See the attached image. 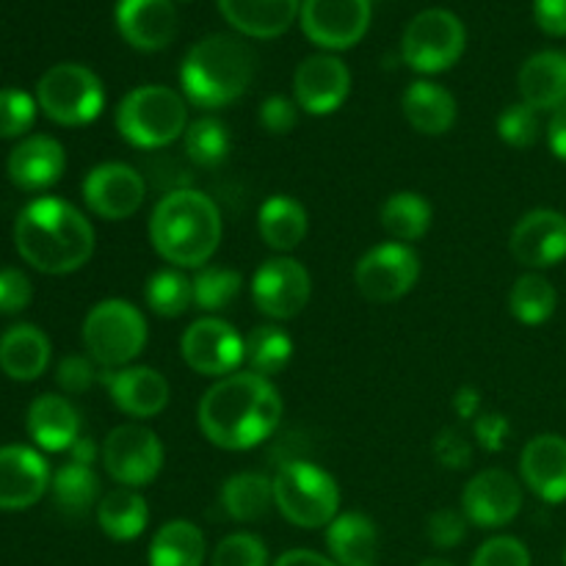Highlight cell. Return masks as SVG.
Here are the masks:
<instances>
[{
    "mask_svg": "<svg viewBox=\"0 0 566 566\" xmlns=\"http://www.w3.org/2000/svg\"><path fill=\"white\" fill-rule=\"evenodd\" d=\"M285 403L274 381L243 370L216 381L199 401V429L224 451H252L282 423Z\"/></svg>",
    "mask_w": 566,
    "mask_h": 566,
    "instance_id": "1",
    "label": "cell"
},
{
    "mask_svg": "<svg viewBox=\"0 0 566 566\" xmlns=\"http://www.w3.org/2000/svg\"><path fill=\"white\" fill-rule=\"evenodd\" d=\"M14 247L20 258L42 274H72L92 260L94 227L66 199L39 197L17 216Z\"/></svg>",
    "mask_w": 566,
    "mask_h": 566,
    "instance_id": "2",
    "label": "cell"
},
{
    "mask_svg": "<svg viewBox=\"0 0 566 566\" xmlns=\"http://www.w3.org/2000/svg\"><path fill=\"white\" fill-rule=\"evenodd\" d=\"M221 213L208 193L197 188H175L155 205L149 216L153 249L175 269H205L219 252Z\"/></svg>",
    "mask_w": 566,
    "mask_h": 566,
    "instance_id": "3",
    "label": "cell"
},
{
    "mask_svg": "<svg viewBox=\"0 0 566 566\" xmlns=\"http://www.w3.org/2000/svg\"><path fill=\"white\" fill-rule=\"evenodd\" d=\"M258 70L254 50L232 33L199 39L180 64L182 97L205 111L227 108L249 92Z\"/></svg>",
    "mask_w": 566,
    "mask_h": 566,
    "instance_id": "4",
    "label": "cell"
},
{
    "mask_svg": "<svg viewBox=\"0 0 566 566\" xmlns=\"http://www.w3.org/2000/svg\"><path fill=\"white\" fill-rule=\"evenodd\" d=\"M114 122L119 136L133 147H169L188 127V99L171 86L147 83L119 99Z\"/></svg>",
    "mask_w": 566,
    "mask_h": 566,
    "instance_id": "5",
    "label": "cell"
},
{
    "mask_svg": "<svg viewBox=\"0 0 566 566\" xmlns=\"http://www.w3.org/2000/svg\"><path fill=\"white\" fill-rule=\"evenodd\" d=\"M274 506L296 528H329L340 512V486L335 475L313 462L282 464L274 479Z\"/></svg>",
    "mask_w": 566,
    "mask_h": 566,
    "instance_id": "6",
    "label": "cell"
},
{
    "mask_svg": "<svg viewBox=\"0 0 566 566\" xmlns=\"http://www.w3.org/2000/svg\"><path fill=\"white\" fill-rule=\"evenodd\" d=\"M147 318L125 298L97 302L83 318V346L105 370L127 368L147 346Z\"/></svg>",
    "mask_w": 566,
    "mask_h": 566,
    "instance_id": "7",
    "label": "cell"
},
{
    "mask_svg": "<svg viewBox=\"0 0 566 566\" xmlns=\"http://www.w3.org/2000/svg\"><path fill=\"white\" fill-rule=\"evenodd\" d=\"M36 103L50 122L81 127L105 108L103 81L83 64H55L39 77Z\"/></svg>",
    "mask_w": 566,
    "mask_h": 566,
    "instance_id": "8",
    "label": "cell"
},
{
    "mask_svg": "<svg viewBox=\"0 0 566 566\" xmlns=\"http://www.w3.org/2000/svg\"><path fill=\"white\" fill-rule=\"evenodd\" d=\"M468 48L464 22L448 9H426L409 20L401 39V55L409 70L437 75L462 59Z\"/></svg>",
    "mask_w": 566,
    "mask_h": 566,
    "instance_id": "9",
    "label": "cell"
},
{
    "mask_svg": "<svg viewBox=\"0 0 566 566\" xmlns=\"http://www.w3.org/2000/svg\"><path fill=\"white\" fill-rule=\"evenodd\" d=\"M164 442L142 423H122L108 431L103 442V468L127 490H144L164 468Z\"/></svg>",
    "mask_w": 566,
    "mask_h": 566,
    "instance_id": "10",
    "label": "cell"
},
{
    "mask_svg": "<svg viewBox=\"0 0 566 566\" xmlns=\"http://www.w3.org/2000/svg\"><path fill=\"white\" fill-rule=\"evenodd\" d=\"M420 276V258L398 241L379 243L359 258L354 269L357 291L374 304H390L407 296Z\"/></svg>",
    "mask_w": 566,
    "mask_h": 566,
    "instance_id": "11",
    "label": "cell"
},
{
    "mask_svg": "<svg viewBox=\"0 0 566 566\" xmlns=\"http://www.w3.org/2000/svg\"><path fill=\"white\" fill-rule=\"evenodd\" d=\"M252 302L265 318L291 321L302 313L313 296V276L298 260L280 254L271 258L254 271L252 276Z\"/></svg>",
    "mask_w": 566,
    "mask_h": 566,
    "instance_id": "12",
    "label": "cell"
},
{
    "mask_svg": "<svg viewBox=\"0 0 566 566\" xmlns=\"http://www.w3.org/2000/svg\"><path fill=\"white\" fill-rule=\"evenodd\" d=\"M370 14V0H302L298 22L315 48L335 53L363 42Z\"/></svg>",
    "mask_w": 566,
    "mask_h": 566,
    "instance_id": "13",
    "label": "cell"
},
{
    "mask_svg": "<svg viewBox=\"0 0 566 566\" xmlns=\"http://www.w3.org/2000/svg\"><path fill=\"white\" fill-rule=\"evenodd\" d=\"M180 352L188 368L197 370L199 376L224 379L241 368L247 348L235 326L227 324L219 315H205L182 332Z\"/></svg>",
    "mask_w": 566,
    "mask_h": 566,
    "instance_id": "14",
    "label": "cell"
},
{
    "mask_svg": "<svg viewBox=\"0 0 566 566\" xmlns=\"http://www.w3.org/2000/svg\"><path fill=\"white\" fill-rule=\"evenodd\" d=\"M83 202L94 216L105 221H122L138 213L147 199V182L127 164H99L86 175L81 186Z\"/></svg>",
    "mask_w": 566,
    "mask_h": 566,
    "instance_id": "15",
    "label": "cell"
},
{
    "mask_svg": "<svg viewBox=\"0 0 566 566\" xmlns=\"http://www.w3.org/2000/svg\"><path fill=\"white\" fill-rule=\"evenodd\" d=\"M352 94V72L332 53H315L298 64L293 75V99L310 116H329Z\"/></svg>",
    "mask_w": 566,
    "mask_h": 566,
    "instance_id": "16",
    "label": "cell"
},
{
    "mask_svg": "<svg viewBox=\"0 0 566 566\" xmlns=\"http://www.w3.org/2000/svg\"><path fill=\"white\" fill-rule=\"evenodd\" d=\"M523 509V484L501 468L481 470L462 492V514L479 528H503Z\"/></svg>",
    "mask_w": 566,
    "mask_h": 566,
    "instance_id": "17",
    "label": "cell"
},
{
    "mask_svg": "<svg viewBox=\"0 0 566 566\" xmlns=\"http://www.w3.org/2000/svg\"><path fill=\"white\" fill-rule=\"evenodd\" d=\"M48 462L28 446L0 448V512H25L50 490Z\"/></svg>",
    "mask_w": 566,
    "mask_h": 566,
    "instance_id": "18",
    "label": "cell"
},
{
    "mask_svg": "<svg viewBox=\"0 0 566 566\" xmlns=\"http://www.w3.org/2000/svg\"><path fill=\"white\" fill-rule=\"evenodd\" d=\"M509 249L525 269H553L566 260V216L551 208L531 210L512 230Z\"/></svg>",
    "mask_w": 566,
    "mask_h": 566,
    "instance_id": "19",
    "label": "cell"
},
{
    "mask_svg": "<svg viewBox=\"0 0 566 566\" xmlns=\"http://www.w3.org/2000/svg\"><path fill=\"white\" fill-rule=\"evenodd\" d=\"M99 381L108 387V396L116 403V409L130 415V418H155L169 407V381L160 370L147 368V365L103 370Z\"/></svg>",
    "mask_w": 566,
    "mask_h": 566,
    "instance_id": "20",
    "label": "cell"
},
{
    "mask_svg": "<svg viewBox=\"0 0 566 566\" xmlns=\"http://www.w3.org/2000/svg\"><path fill=\"white\" fill-rule=\"evenodd\" d=\"M116 28L142 53L166 50L177 36V9L171 0H116Z\"/></svg>",
    "mask_w": 566,
    "mask_h": 566,
    "instance_id": "21",
    "label": "cell"
},
{
    "mask_svg": "<svg viewBox=\"0 0 566 566\" xmlns=\"http://www.w3.org/2000/svg\"><path fill=\"white\" fill-rule=\"evenodd\" d=\"M520 479L545 503L566 501V440L562 434H539L520 453Z\"/></svg>",
    "mask_w": 566,
    "mask_h": 566,
    "instance_id": "22",
    "label": "cell"
},
{
    "mask_svg": "<svg viewBox=\"0 0 566 566\" xmlns=\"http://www.w3.org/2000/svg\"><path fill=\"white\" fill-rule=\"evenodd\" d=\"M66 169V153L61 142L53 136H28L11 149L9 164V180L22 191H44V188L55 186Z\"/></svg>",
    "mask_w": 566,
    "mask_h": 566,
    "instance_id": "23",
    "label": "cell"
},
{
    "mask_svg": "<svg viewBox=\"0 0 566 566\" xmlns=\"http://www.w3.org/2000/svg\"><path fill=\"white\" fill-rule=\"evenodd\" d=\"M221 17L241 36L276 39L298 20L302 0H216Z\"/></svg>",
    "mask_w": 566,
    "mask_h": 566,
    "instance_id": "24",
    "label": "cell"
},
{
    "mask_svg": "<svg viewBox=\"0 0 566 566\" xmlns=\"http://www.w3.org/2000/svg\"><path fill=\"white\" fill-rule=\"evenodd\" d=\"M25 429L42 451H70L77 437H81V415L64 396L44 392L28 407Z\"/></svg>",
    "mask_w": 566,
    "mask_h": 566,
    "instance_id": "25",
    "label": "cell"
},
{
    "mask_svg": "<svg viewBox=\"0 0 566 566\" xmlns=\"http://www.w3.org/2000/svg\"><path fill=\"white\" fill-rule=\"evenodd\" d=\"M523 103L536 111H556L566 103V53L562 50H542L531 55L517 77Z\"/></svg>",
    "mask_w": 566,
    "mask_h": 566,
    "instance_id": "26",
    "label": "cell"
},
{
    "mask_svg": "<svg viewBox=\"0 0 566 566\" xmlns=\"http://www.w3.org/2000/svg\"><path fill=\"white\" fill-rule=\"evenodd\" d=\"M326 547L337 566H379V531L359 512L337 514L326 528Z\"/></svg>",
    "mask_w": 566,
    "mask_h": 566,
    "instance_id": "27",
    "label": "cell"
},
{
    "mask_svg": "<svg viewBox=\"0 0 566 566\" xmlns=\"http://www.w3.org/2000/svg\"><path fill=\"white\" fill-rule=\"evenodd\" d=\"M403 116L423 136H446L457 125V97L434 81L409 83L401 99Z\"/></svg>",
    "mask_w": 566,
    "mask_h": 566,
    "instance_id": "28",
    "label": "cell"
},
{
    "mask_svg": "<svg viewBox=\"0 0 566 566\" xmlns=\"http://www.w3.org/2000/svg\"><path fill=\"white\" fill-rule=\"evenodd\" d=\"M50 340L39 326L17 324L0 337V370L14 381H33L48 370Z\"/></svg>",
    "mask_w": 566,
    "mask_h": 566,
    "instance_id": "29",
    "label": "cell"
},
{
    "mask_svg": "<svg viewBox=\"0 0 566 566\" xmlns=\"http://www.w3.org/2000/svg\"><path fill=\"white\" fill-rule=\"evenodd\" d=\"M258 230L269 249L282 254L293 252L307 238V208L298 199L287 197V193H274V197H269L260 205Z\"/></svg>",
    "mask_w": 566,
    "mask_h": 566,
    "instance_id": "30",
    "label": "cell"
},
{
    "mask_svg": "<svg viewBox=\"0 0 566 566\" xmlns=\"http://www.w3.org/2000/svg\"><path fill=\"white\" fill-rule=\"evenodd\" d=\"M97 523L103 534L114 542H133L147 531L149 506L138 490L116 486L105 492L97 503Z\"/></svg>",
    "mask_w": 566,
    "mask_h": 566,
    "instance_id": "31",
    "label": "cell"
},
{
    "mask_svg": "<svg viewBox=\"0 0 566 566\" xmlns=\"http://www.w3.org/2000/svg\"><path fill=\"white\" fill-rule=\"evenodd\" d=\"M205 553V534L188 520H169L155 531L149 542V566H202Z\"/></svg>",
    "mask_w": 566,
    "mask_h": 566,
    "instance_id": "32",
    "label": "cell"
},
{
    "mask_svg": "<svg viewBox=\"0 0 566 566\" xmlns=\"http://www.w3.org/2000/svg\"><path fill=\"white\" fill-rule=\"evenodd\" d=\"M274 506V481L263 473H235L221 484V509L235 523H254Z\"/></svg>",
    "mask_w": 566,
    "mask_h": 566,
    "instance_id": "33",
    "label": "cell"
},
{
    "mask_svg": "<svg viewBox=\"0 0 566 566\" xmlns=\"http://www.w3.org/2000/svg\"><path fill=\"white\" fill-rule=\"evenodd\" d=\"M431 219H434V210H431V202L423 193L398 191L381 205V227H385V232L392 241L407 243V247L429 232Z\"/></svg>",
    "mask_w": 566,
    "mask_h": 566,
    "instance_id": "34",
    "label": "cell"
},
{
    "mask_svg": "<svg viewBox=\"0 0 566 566\" xmlns=\"http://www.w3.org/2000/svg\"><path fill=\"white\" fill-rule=\"evenodd\" d=\"M243 348H247L243 363L249 365L252 374L265 376V379L282 374L293 359L291 335L276 324L254 326V329L243 337Z\"/></svg>",
    "mask_w": 566,
    "mask_h": 566,
    "instance_id": "35",
    "label": "cell"
},
{
    "mask_svg": "<svg viewBox=\"0 0 566 566\" xmlns=\"http://www.w3.org/2000/svg\"><path fill=\"white\" fill-rule=\"evenodd\" d=\"M50 490H53L55 506L61 509L70 517H81L88 509L99 503V479L88 464L70 462L64 468H59L50 481Z\"/></svg>",
    "mask_w": 566,
    "mask_h": 566,
    "instance_id": "36",
    "label": "cell"
},
{
    "mask_svg": "<svg viewBox=\"0 0 566 566\" xmlns=\"http://www.w3.org/2000/svg\"><path fill=\"white\" fill-rule=\"evenodd\" d=\"M144 302L160 318H180L193 304V280L182 269H160L144 285Z\"/></svg>",
    "mask_w": 566,
    "mask_h": 566,
    "instance_id": "37",
    "label": "cell"
},
{
    "mask_svg": "<svg viewBox=\"0 0 566 566\" xmlns=\"http://www.w3.org/2000/svg\"><path fill=\"white\" fill-rule=\"evenodd\" d=\"M558 293L556 287L551 285V280L536 271L531 274H523L512 285V293H509V310H512L514 318L525 326H539L556 313Z\"/></svg>",
    "mask_w": 566,
    "mask_h": 566,
    "instance_id": "38",
    "label": "cell"
},
{
    "mask_svg": "<svg viewBox=\"0 0 566 566\" xmlns=\"http://www.w3.org/2000/svg\"><path fill=\"white\" fill-rule=\"evenodd\" d=\"M182 142H186L188 158L197 166H202V169L221 166L232 149L230 130L216 116H199V119L188 122L186 133H182Z\"/></svg>",
    "mask_w": 566,
    "mask_h": 566,
    "instance_id": "39",
    "label": "cell"
},
{
    "mask_svg": "<svg viewBox=\"0 0 566 566\" xmlns=\"http://www.w3.org/2000/svg\"><path fill=\"white\" fill-rule=\"evenodd\" d=\"M191 280L193 304L208 315L230 310L235 304V298L241 296L243 287V276L235 269H224V265H205Z\"/></svg>",
    "mask_w": 566,
    "mask_h": 566,
    "instance_id": "40",
    "label": "cell"
},
{
    "mask_svg": "<svg viewBox=\"0 0 566 566\" xmlns=\"http://www.w3.org/2000/svg\"><path fill=\"white\" fill-rule=\"evenodd\" d=\"M542 122L539 111L528 103H514L501 111L497 116V136L503 144L514 149H528L539 142Z\"/></svg>",
    "mask_w": 566,
    "mask_h": 566,
    "instance_id": "41",
    "label": "cell"
},
{
    "mask_svg": "<svg viewBox=\"0 0 566 566\" xmlns=\"http://www.w3.org/2000/svg\"><path fill=\"white\" fill-rule=\"evenodd\" d=\"M39 103L22 88H0V138H20L36 122Z\"/></svg>",
    "mask_w": 566,
    "mask_h": 566,
    "instance_id": "42",
    "label": "cell"
},
{
    "mask_svg": "<svg viewBox=\"0 0 566 566\" xmlns=\"http://www.w3.org/2000/svg\"><path fill=\"white\" fill-rule=\"evenodd\" d=\"M213 566H269V547L254 534H230L216 545Z\"/></svg>",
    "mask_w": 566,
    "mask_h": 566,
    "instance_id": "43",
    "label": "cell"
},
{
    "mask_svg": "<svg viewBox=\"0 0 566 566\" xmlns=\"http://www.w3.org/2000/svg\"><path fill=\"white\" fill-rule=\"evenodd\" d=\"M470 566H531V553L517 536H492L475 551Z\"/></svg>",
    "mask_w": 566,
    "mask_h": 566,
    "instance_id": "44",
    "label": "cell"
},
{
    "mask_svg": "<svg viewBox=\"0 0 566 566\" xmlns=\"http://www.w3.org/2000/svg\"><path fill=\"white\" fill-rule=\"evenodd\" d=\"M426 534H429V542L440 551H451V547L462 545L464 534H468V517L457 509H440L429 517V525H426Z\"/></svg>",
    "mask_w": 566,
    "mask_h": 566,
    "instance_id": "45",
    "label": "cell"
},
{
    "mask_svg": "<svg viewBox=\"0 0 566 566\" xmlns=\"http://www.w3.org/2000/svg\"><path fill=\"white\" fill-rule=\"evenodd\" d=\"M298 103L285 97V94H271L260 105V125L271 133V136H287L296 130L298 125Z\"/></svg>",
    "mask_w": 566,
    "mask_h": 566,
    "instance_id": "46",
    "label": "cell"
},
{
    "mask_svg": "<svg viewBox=\"0 0 566 566\" xmlns=\"http://www.w3.org/2000/svg\"><path fill=\"white\" fill-rule=\"evenodd\" d=\"M92 363H94L92 357L86 359L81 357V354H70V357L61 359L59 368H55V381H59L61 390L70 392V396L86 392L88 387L99 379V374L94 370Z\"/></svg>",
    "mask_w": 566,
    "mask_h": 566,
    "instance_id": "47",
    "label": "cell"
},
{
    "mask_svg": "<svg viewBox=\"0 0 566 566\" xmlns=\"http://www.w3.org/2000/svg\"><path fill=\"white\" fill-rule=\"evenodd\" d=\"M33 285L20 269H0V313L14 315L31 304Z\"/></svg>",
    "mask_w": 566,
    "mask_h": 566,
    "instance_id": "48",
    "label": "cell"
},
{
    "mask_svg": "<svg viewBox=\"0 0 566 566\" xmlns=\"http://www.w3.org/2000/svg\"><path fill=\"white\" fill-rule=\"evenodd\" d=\"M437 462L448 470H464L473 462V446L459 429H442L434 440Z\"/></svg>",
    "mask_w": 566,
    "mask_h": 566,
    "instance_id": "49",
    "label": "cell"
},
{
    "mask_svg": "<svg viewBox=\"0 0 566 566\" xmlns=\"http://www.w3.org/2000/svg\"><path fill=\"white\" fill-rule=\"evenodd\" d=\"M473 434L484 451L497 453L506 448L509 434H512V426H509V420L503 418V415L481 412L479 418L473 420Z\"/></svg>",
    "mask_w": 566,
    "mask_h": 566,
    "instance_id": "50",
    "label": "cell"
},
{
    "mask_svg": "<svg viewBox=\"0 0 566 566\" xmlns=\"http://www.w3.org/2000/svg\"><path fill=\"white\" fill-rule=\"evenodd\" d=\"M536 25L551 36H566V0H534Z\"/></svg>",
    "mask_w": 566,
    "mask_h": 566,
    "instance_id": "51",
    "label": "cell"
},
{
    "mask_svg": "<svg viewBox=\"0 0 566 566\" xmlns=\"http://www.w3.org/2000/svg\"><path fill=\"white\" fill-rule=\"evenodd\" d=\"M547 144L558 160H566V103L556 108L547 122Z\"/></svg>",
    "mask_w": 566,
    "mask_h": 566,
    "instance_id": "52",
    "label": "cell"
},
{
    "mask_svg": "<svg viewBox=\"0 0 566 566\" xmlns=\"http://www.w3.org/2000/svg\"><path fill=\"white\" fill-rule=\"evenodd\" d=\"M271 566H337L329 556H321L315 551H304V547H296V551H287L285 556L276 558Z\"/></svg>",
    "mask_w": 566,
    "mask_h": 566,
    "instance_id": "53",
    "label": "cell"
},
{
    "mask_svg": "<svg viewBox=\"0 0 566 566\" xmlns=\"http://www.w3.org/2000/svg\"><path fill=\"white\" fill-rule=\"evenodd\" d=\"M453 409L462 420H475L481 415V396L475 387H459L453 396Z\"/></svg>",
    "mask_w": 566,
    "mask_h": 566,
    "instance_id": "54",
    "label": "cell"
},
{
    "mask_svg": "<svg viewBox=\"0 0 566 566\" xmlns=\"http://www.w3.org/2000/svg\"><path fill=\"white\" fill-rule=\"evenodd\" d=\"M97 459V446H94L88 437H77L75 446L70 448V462H77V464H88L92 468V462Z\"/></svg>",
    "mask_w": 566,
    "mask_h": 566,
    "instance_id": "55",
    "label": "cell"
},
{
    "mask_svg": "<svg viewBox=\"0 0 566 566\" xmlns=\"http://www.w3.org/2000/svg\"><path fill=\"white\" fill-rule=\"evenodd\" d=\"M418 566H457V564L446 562V558H426V562H420Z\"/></svg>",
    "mask_w": 566,
    "mask_h": 566,
    "instance_id": "56",
    "label": "cell"
},
{
    "mask_svg": "<svg viewBox=\"0 0 566 566\" xmlns=\"http://www.w3.org/2000/svg\"><path fill=\"white\" fill-rule=\"evenodd\" d=\"M564 564H566V553H564Z\"/></svg>",
    "mask_w": 566,
    "mask_h": 566,
    "instance_id": "57",
    "label": "cell"
}]
</instances>
